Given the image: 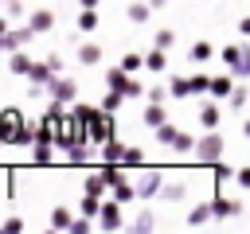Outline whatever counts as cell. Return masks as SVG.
I'll use <instances>...</instances> for the list:
<instances>
[{
  "label": "cell",
  "instance_id": "obj_1",
  "mask_svg": "<svg viewBox=\"0 0 250 234\" xmlns=\"http://www.w3.org/2000/svg\"><path fill=\"white\" fill-rule=\"evenodd\" d=\"M74 117H78V125H82V136L94 144V148H102L109 136H113V113H105L102 105H82V101H74Z\"/></svg>",
  "mask_w": 250,
  "mask_h": 234
},
{
  "label": "cell",
  "instance_id": "obj_2",
  "mask_svg": "<svg viewBox=\"0 0 250 234\" xmlns=\"http://www.w3.org/2000/svg\"><path fill=\"white\" fill-rule=\"evenodd\" d=\"M223 152H227L223 133L219 129H203V136L195 140V160L199 164H215V160H223Z\"/></svg>",
  "mask_w": 250,
  "mask_h": 234
},
{
  "label": "cell",
  "instance_id": "obj_3",
  "mask_svg": "<svg viewBox=\"0 0 250 234\" xmlns=\"http://www.w3.org/2000/svg\"><path fill=\"white\" fill-rule=\"evenodd\" d=\"M105 86H109V90H121L125 98H145V86H141V82H137V78L121 66V62L105 70Z\"/></svg>",
  "mask_w": 250,
  "mask_h": 234
},
{
  "label": "cell",
  "instance_id": "obj_4",
  "mask_svg": "<svg viewBox=\"0 0 250 234\" xmlns=\"http://www.w3.org/2000/svg\"><path fill=\"white\" fill-rule=\"evenodd\" d=\"M23 125H27V117H23L16 105H4V109H0V140H4V144H20Z\"/></svg>",
  "mask_w": 250,
  "mask_h": 234
},
{
  "label": "cell",
  "instance_id": "obj_5",
  "mask_svg": "<svg viewBox=\"0 0 250 234\" xmlns=\"http://www.w3.org/2000/svg\"><path fill=\"white\" fill-rule=\"evenodd\" d=\"M98 226H102V230H121V226H125V203H117L113 195H109V199H102Z\"/></svg>",
  "mask_w": 250,
  "mask_h": 234
},
{
  "label": "cell",
  "instance_id": "obj_6",
  "mask_svg": "<svg viewBox=\"0 0 250 234\" xmlns=\"http://www.w3.org/2000/svg\"><path fill=\"white\" fill-rule=\"evenodd\" d=\"M47 94H51V101L74 105V98H78V82H74L70 74H55V78H51V86H47Z\"/></svg>",
  "mask_w": 250,
  "mask_h": 234
},
{
  "label": "cell",
  "instance_id": "obj_7",
  "mask_svg": "<svg viewBox=\"0 0 250 234\" xmlns=\"http://www.w3.org/2000/svg\"><path fill=\"white\" fill-rule=\"evenodd\" d=\"M160 187H164L160 168H145V172H141V179H137V195H141V199H156V195H160Z\"/></svg>",
  "mask_w": 250,
  "mask_h": 234
},
{
  "label": "cell",
  "instance_id": "obj_8",
  "mask_svg": "<svg viewBox=\"0 0 250 234\" xmlns=\"http://www.w3.org/2000/svg\"><path fill=\"white\" fill-rule=\"evenodd\" d=\"M35 35H39V31H35L31 23H27V27H8V31H4V55H12V51H20V47H27Z\"/></svg>",
  "mask_w": 250,
  "mask_h": 234
},
{
  "label": "cell",
  "instance_id": "obj_9",
  "mask_svg": "<svg viewBox=\"0 0 250 234\" xmlns=\"http://www.w3.org/2000/svg\"><path fill=\"white\" fill-rule=\"evenodd\" d=\"M234 86H238V82H234V74L227 70V74H215V78H211V90H207V94H211L215 101H227Z\"/></svg>",
  "mask_w": 250,
  "mask_h": 234
},
{
  "label": "cell",
  "instance_id": "obj_10",
  "mask_svg": "<svg viewBox=\"0 0 250 234\" xmlns=\"http://www.w3.org/2000/svg\"><path fill=\"white\" fill-rule=\"evenodd\" d=\"M211 207H215V218H234V214H242V203L230 199V195H219V191H215Z\"/></svg>",
  "mask_w": 250,
  "mask_h": 234
},
{
  "label": "cell",
  "instance_id": "obj_11",
  "mask_svg": "<svg viewBox=\"0 0 250 234\" xmlns=\"http://www.w3.org/2000/svg\"><path fill=\"white\" fill-rule=\"evenodd\" d=\"M152 12H156V8H152L148 0H125V16H129V23H148Z\"/></svg>",
  "mask_w": 250,
  "mask_h": 234
},
{
  "label": "cell",
  "instance_id": "obj_12",
  "mask_svg": "<svg viewBox=\"0 0 250 234\" xmlns=\"http://www.w3.org/2000/svg\"><path fill=\"white\" fill-rule=\"evenodd\" d=\"M51 78H55V70H51L47 58H43V62H31V70H27V82H31V86H43V90H47Z\"/></svg>",
  "mask_w": 250,
  "mask_h": 234
},
{
  "label": "cell",
  "instance_id": "obj_13",
  "mask_svg": "<svg viewBox=\"0 0 250 234\" xmlns=\"http://www.w3.org/2000/svg\"><path fill=\"white\" fill-rule=\"evenodd\" d=\"M145 70H148V74H164V70H168V55H164V47L152 43V51L145 55Z\"/></svg>",
  "mask_w": 250,
  "mask_h": 234
},
{
  "label": "cell",
  "instance_id": "obj_14",
  "mask_svg": "<svg viewBox=\"0 0 250 234\" xmlns=\"http://www.w3.org/2000/svg\"><path fill=\"white\" fill-rule=\"evenodd\" d=\"M219 121H223L219 101H215V98H211V101H203V105H199V125H203V129H219Z\"/></svg>",
  "mask_w": 250,
  "mask_h": 234
},
{
  "label": "cell",
  "instance_id": "obj_15",
  "mask_svg": "<svg viewBox=\"0 0 250 234\" xmlns=\"http://www.w3.org/2000/svg\"><path fill=\"white\" fill-rule=\"evenodd\" d=\"M27 23L43 35V31H51V27H55V12H51V8H35V12L27 16Z\"/></svg>",
  "mask_w": 250,
  "mask_h": 234
},
{
  "label": "cell",
  "instance_id": "obj_16",
  "mask_svg": "<svg viewBox=\"0 0 250 234\" xmlns=\"http://www.w3.org/2000/svg\"><path fill=\"white\" fill-rule=\"evenodd\" d=\"M109 195H113L117 203H133V199H141V195H137V183H129V176H125V179H117V183L109 187Z\"/></svg>",
  "mask_w": 250,
  "mask_h": 234
},
{
  "label": "cell",
  "instance_id": "obj_17",
  "mask_svg": "<svg viewBox=\"0 0 250 234\" xmlns=\"http://www.w3.org/2000/svg\"><path fill=\"white\" fill-rule=\"evenodd\" d=\"M215 218V207L211 203H195L191 211H188V226H207Z\"/></svg>",
  "mask_w": 250,
  "mask_h": 234
},
{
  "label": "cell",
  "instance_id": "obj_18",
  "mask_svg": "<svg viewBox=\"0 0 250 234\" xmlns=\"http://www.w3.org/2000/svg\"><path fill=\"white\" fill-rule=\"evenodd\" d=\"M188 58H191L195 66H203V62H211V58H215V47H211L207 39H199V43H191V51H188Z\"/></svg>",
  "mask_w": 250,
  "mask_h": 234
},
{
  "label": "cell",
  "instance_id": "obj_19",
  "mask_svg": "<svg viewBox=\"0 0 250 234\" xmlns=\"http://www.w3.org/2000/svg\"><path fill=\"white\" fill-rule=\"evenodd\" d=\"M31 62H35V58H31V55H23V47L8 55V70H12V74H23V78H27V70H31Z\"/></svg>",
  "mask_w": 250,
  "mask_h": 234
},
{
  "label": "cell",
  "instance_id": "obj_20",
  "mask_svg": "<svg viewBox=\"0 0 250 234\" xmlns=\"http://www.w3.org/2000/svg\"><path fill=\"white\" fill-rule=\"evenodd\" d=\"M219 58H223V66L234 74V70H238V62H242V43H230V47H223V51H219Z\"/></svg>",
  "mask_w": 250,
  "mask_h": 234
},
{
  "label": "cell",
  "instance_id": "obj_21",
  "mask_svg": "<svg viewBox=\"0 0 250 234\" xmlns=\"http://www.w3.org/2000/svg\"><path fill=\"white\" fill-rule=\"evenodd\" d=\"M141 121H145L148 129H156V125H164V121H168V113H164V105H160V101H148V105H145V117H141Z\"/></svg>",
  "mask_w": 250,
  "mask_h": 234
},
{
  "label": "cell",
  "instance_id": "obj_22",
  "mask_svg": "<svg viewBox=\"0 0 250 234\" xmlns=\"http://www.w3.org/2000/svg\"><path fill=\"white\" fill-rule=\"evenodd\" d=\"M78 62H82V66H98V62H102V47H98V43H82V47H78Z\"/></svg>",
  "mask_w": 250,
  "mask_h": 234
},
{
  "label": "cell",
  "instance_id": "obj_23",
  "mask_svg": "<svg viewBox=\"0 0 250 234\" xmlns=\"http://www.w3.org/2000/svg\"><path fill=\"white\" fill-rule=\"evenodd\" d=\"M105 187H109V183H105V176H102L98 168H94V172L86 176V183H82V191H90V195H102V199H105Z\"/></svg>",
  "mask_w": 250,
  "mask_h": 234
},
{
  "label": "cell",
  "instance_id": "obj_24",
  "mask_svg": "<svg viewBox=\"0 0 250 234\" xmlns=\"http://www.w3.org/2000/svg\"><path fill=\"white\" fill-rule=\"evenodd\" d=\"M98 211H102V195H90V191H82V199H78V214H90V218H98Z\"/></svg>",
  "mask_w": 250,
  "mask_h": 234
},
{
  "label": "cell",
  "instance_id": "obj_25",
  "mask_svg": "<svg viewBox=\"0 0 250 234\" xmlns=\"http://www.w3.org/2000/svg\"><path fill=\"white\" fill-rule=\"evenodd\" d=\"M98 23H102V20H98V8H82V12H78V31H82V35H90Z\"/></svg>",
  "mask_w": 250,
  "mask_h": 234
},
{
  "label": "cell",
  "instance_id": "obj_26",
  "mask_svg": "<svg viewBox=\"0 0 250 234\" xmlns=\"http://www.w3.org/2000/svg\"><path fill=\"white\" fill-rule=\"evenodd\" d=\"M125 101H129V98H125L121 90H109V94H102V101H98V105H102L105 113H117V109H121Z\"/></svg>",
  "mask_w": 250,
  "mask_h": 234
},
{
  "label": "cell",
  "instance_id": "obj_27",
  "mask_svg": "<svg viewBox=\"0 0 250 234\" xmlns=\"http://www.w3.org/2000/svg\"><path fill=\"white\" fill-rule=\"evenodd\" d=\"M152 133H156V144H164V148H172V140L180 136V129H176L172 121H164V125H156Z\"/></svg>",
  "mask_w": 250,
  "mask_h": 234
},
{
  "label": "cell",
  "instance_id": "obj_28",
  "mask_svg": "<svg viewBox=\"0 0 250 234\" xmlns=\"http://www.w3.org/2000/svg\"><path fill=\"white\" fill-rule=\"evenodd\" d=\"M168 90H172V98H191V78L188 74H176L168 82Z\"/></svg>",
  "mask_w": 250,
  "mask_h": 234
},
{
  "label": "cell",
  "instance_id": "obj_29",
  "mask_svg": "<svg viewBox=\"0 0 250 234\" xmlns=\"http://www.w3.org/2000/svg\"><path fill=\"white\" fill-rule=\"evenodd\" d=\"M102 148H105V152H102L105 160H113V164H121V156H125V148H129V144H121L117 136H109V140H105Z\"/></svg>",
  "mask_w": 250,
  "mask_h": 234
},
{
  "label": "cell",
  "instance_id": "obj_30",
  "mask_svg": "<svg viewBox=\"0 0 250 234\" xmlns=\"http://www.w3.org/2000/svg\"><path fill=\"white\" fill-rule=\"evenodd\" d=\"M168 98H172V90H168V86H160V82H152V86H145V101H160V105H164Z\"/></svg>",
  "mask_w": 250,
  "mask_h": 234
},
{
  "label": "cell",
  "instance_id": "obj_31",
  "mask_svg": "<svg viewBox=\"0 0 250 234\" xmlns=\"http://www.w3.org/2000/svg\"><path fill=\"white\" fill-rule=\"evenodd\" d=\"M62 152H66V164H86V140H74Z\"/></svg>",
  "mask_w": 250,
  "mask_h": 234
},
{
  "label": "cell",
  "instance_id": "obj_32",
  "mask_svg": "<svg viewBox=\"0 0 250 234\" xmlns=\"http://www.w3.org/2000/svg\"><path fill=\"white\" fill-rule=\"evenodd\" d=\"M70 222H74V218H70L66 207H55V211H51V230H70Z\"/></svg>",
  "mask_w": 250,
  "mask_h": 234
},
{
  "label": "cell",
  "instance_id": "obj_33",
  "mask_svg": "<svg viewBox=\"0 0 250 234\" xmlns=\"http://www.w3.org/2000/svg\"><path fill=\"white\" fill-rule=\"evenodd\" d=\"M129 230H137V234H148V230H156V218H152V211H145V214H137V218L129 222Z\"/></svg>",
  "mask_w": 250,
  "mask_h": 234
},
{
  "label": "cell",
  "instance_id": "obj_34",
  "mask_svg": "<svg viewBox=\"0 0 250 234\" xmlns=\"http://www.w3.org/2000/svg\"><path fill=\"white\" fill-rule=\"evenodd\" d=\"M172 152H180V156H188V152H195V136H191V133H180V136L172 140Z\"/></svg>",
  "mask_w": 250,
  "mask_h": 234
},
{
  "label": "cell",
  "instance_id": "obj_35",
  "mask_svg": "<svg viewBox=\"0 0 250 234\" xmlns=\"http://www.w3.org/2000/svg\"><path fill=\"white\" fill-rule=\"evenodd\" d=\"M184 191H188L184 183H164V187H160V199H164V203H180Z\"/></svg>",
  "mask_w": 250,
  "mask_h": 234
},
{
  "label": "cell",
  "instance_id": "obj_36",
  "mask_svg": "<svg viewBox=\"0 0 250 234\" xmlns=\"http://www.w3.org/2000/svg\"><path fill=\"white\" fill-rule=\"evenodd\" d=\"M121 66H125L129 74H137V70L145 66V55H137V51H125V55H121Z\"/></svg>",
  "mask_w": 250,
  "mask_h": 234
},
{
  "label": "cell",
  "instance_id": "obj_37",
  "mask_svg": "<svg viewBox=\"0 0 250 234\" xmlns=\"http://www.w3.org/2000/svg\"><path fill=\"white\" fill-rule=\"evenodd\" d=\"M188 78H191V98H199V94L211 90V74H188Z\"/></svg>",
  "mask_w": 250,
  "mask_h": 234
},
{
  "label": "cell",
  "instance_id": "obj_38",
  "mask_svg": "<svg viewBox=\"0 0 250 234\" xmlns=\"http://www.w3.org/2000/svg\"><path fill=\"white\" fill-rule=\"evenodd\" d=\"M211 172H215V183H223V179H234V176H238V172H234L230 164H223V160H215V164H211Z\"/></svg>",
  "mask_w": 250,
  "mask_h": 234
},
{
  "label": "cell",
  "instance_id": "obj_39",
  "mask_svg": "<svg viewBox=\"0 0 250 234\" xmlns=\"http://www.w3.org/2000/svg\"><path fill=\"white\" fill-rule=\"evenodd\" d=\"M152 43H156V47H164V51H168V47H172V43H176V31H172V27H160V31H156V35H152Z\"/></svg>",
  "mask_w": 250,
  "mask_h": 234
},
{
  "label": "cell",
  "instance_id": "obj_40",
  "mask_svg": "<svg viewBox=\"0 0 250 234\" xmlns=\"http://www.w3.org/2000/svg\"><path fill=\"white\" fill-rule=\"evenodd\" d=\"M227 105H230V109H242V105H246V86H242V82H238V86L230 90V98H227Z\"/></svg>",
  "mask_w": 250,
  "mask_h": 234
},
{
  "label": "cell",
  "instance_id": "obj_41",
  "mask_svg": "<svg viewBox=\"0 0 250 234\" xmlns=\"http://www.w3.org/2000/svg\"><path fill=\"white\" fill-rule=\"evenodd\" d=\"M141 160H145V152H141V148H133V144H129V148H125V156H121V164H125V168H141Z\"/></svg>",
  "mask_w": 250,
  "mask_h": 234
},
{
  "label": "cell",
  "instance_id": "obj_42",
  "mask_svg": "<svg viewBox=\"0 0 250 234\" xmlns=\"http://www.w3.org/2000/svg\"><path fill=\"white\" fill-rule=\"evenodd\" d=\"M98 218H90V214H82V218H74L70 222V234H90V226H94Z\"/></svg>",
  "mask_w": 250,
  "mask_h": 234
},
{
  "label": "cell",
  "instance_id": "obj_43",
  "mask_svg": "<svg viewBox=\"0 0 250 234\" xmlns=\"http://www.w3.org/2000/svg\"><path fill=\"white\" fill-rule=\"evenodd\" d=\"M0 230H4V234H20V230H23V218H16V214H8V218L0 222Z\"/></svg>",
  "mask_w": 250,
  "mask_h": 234
},
{
  "label": "cell",
  "instance_id": "obj_44",
  "mask_svg": "<svg viewBox=\"0 0 250 234\" xmlns=\"http://www.w3.org/2000/svg\"><path fill=\"white\" fill-rule=\"evenodd\" d=\"M234 78H250V43L242 47V62H238V70H234Z\"/></svg>",
  "mask_w": 250,
  "mask_h": 234
},
{
  "label": "cell",
  "instance_id": "obj_45",
  "mask_svg": "<svg viewBox=\"0 0 250 234\" xmlns=\"http://www.w3.org/2000/svg\"><path fill=\"white\" fill-rule=\"evenodd\" d=\"M4 16L20 20V16H23V0H4Z\"/></svg>",
  "mask_w": 250,
  "mask_h": 234
},
{
  "label": "cell",
  "instance_id": "obj_46",
  "mask_svg": "<svg viewBox=\"0 0 250 234\" xmlns=\"http://www.w3.org/2000/svg\"><path fill=\"white\" fill-rule=\"evenodd\" d=\"M47 62H51V70H55V74H62V55H47Z\"/></svg>",
  "mask_w": 250,
  "mask_h": 234
},
{
  "label": "cell",
  "instance_id": "obj_47",
  "mask_svg": "<svg viewBox=\"0 0 250 234\" xmlns=\"http://www.w3.org/2000/svg\"><path fill=\"white\" fill-rule=\"evenodd\" d=\"M234 179H238V183H242V187H246V191H250V168H242V172H238V176H234Z\"/></svg>",
  "mask_w": 250,
  "mask_h": 234
},
{
  "label": "cell",
  "instance_id": "obj_48",
  "mask_svg": "<svg viewBox=\"0 0 250 234\" xmlns=\"http://www.w3.org/2000/svg\"><path fill=\"white\" fill-rule=\"evenodd\" d=\"M238 35H246V39H250V16H246V20H238Z\"/></svg>",
  "mask_w": 250,
  "mask_h": 234
},
{
  "label": "cell",
  "instance_id": "obj_49",
  "mask_svg": "<svg viewBox=\"0 0 250 234\" xmlns=\"http://www.w3.org/2000/svg\"><path fill=\"white\" fill-rule=\"evenodd\" d=\"M78 4H82V8H98L102 0H78Z\"/></svg>",
  "mask_w": 250,
  "mask_h": 234
},
{
  "label": "cell",
  "instance_id": "obj_50",
  "mask_svg": "<svg viewBox=\"0 0 250 234\" xmlns=\"http://www.w3.org/2000/svg\"><path fill=\"white\" fill-rule=\"evenodd\" d=\"M242 136H246V140H250V117H246V121H242Z\"/></svg>",
  "mask_w": 250,
  "mask_h": 234
},
{
  "label": "cell",
  "instance_id": "obj_51",
  "mask_svg": "<svg viewBox=\"0 0 250 234\" xmlns=\"http://www.w3.org/2000/svg\"><path fill=\"white\" fill-rule=\"evenodd\" d=\"M148 4H152V8H164V4H168V0H148Z\"/></svg>",
  "mask_w": 250,
  "mask_h": 234
},
{
  "label": "cell",
  "instance_id": "obj_52",
  "mask_svg": "<svg viewBox=\"0 0 250 234\" xmlns=\"http://www.w3.org/2000/svg\"><path fill=\"white\" fill-rule=\"evenodd\" d=\"M0 144H4V140H0Z\"/></svg>",
  "mask_w": 250,
  "mask_h": 234
}]
</instances>
